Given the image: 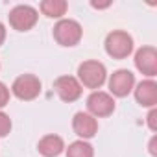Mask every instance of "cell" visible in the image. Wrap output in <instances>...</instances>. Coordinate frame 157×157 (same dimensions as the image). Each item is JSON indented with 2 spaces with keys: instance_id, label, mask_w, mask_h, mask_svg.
<instances>
[{
  "instance_id": "30bf717a",
  "label": "cell",
  "mask_w": 157,
  "mask_h": 157,
  "mask_svg": "<svg viewBox=\"0 0 157 157\" xmlns=\"http://www.w3.org/2000/svg\"><path fill=\"white\" fill-rule=\"evenodd\" d=\"M72 129L78 137H82V140L85 139H93L98 133V120L94 117H91L89 113H76L72 118Z\"/></svg>"
},
{
  "instance_id": "277c9868",
  "label": "cell",
  "mask_w": 157,
  "mask_h": 157,
  "mask_svg": "<svg viewBox=\"0 0 157 157\" xmlns=\"http://www.w3.org/2000/svg\"><path fill=\"white\" fill-rule=\"evenodd\" d=\"M41 89H43L41 80L37 76H33V74H22V76L15 78V82L11 85V93L22 102L35 100L41 94Z\"/></svg>"
},
{
  "instance_id": "e0dca14e",
  "label": "cell",
  "mask_w": 157,
  "mask_h": 157,
  "mask_svg": "<svg viewBox=\"0 0 157 157\" xmlns=\"http://www.w3.org/2000/svg\"><path fill=\"white\" fill-rule=\"evenodd\" d=\"M148 128L155 133L157 131V109L151 107V111L148 113Z\"/></svg>"
},
{
  "instance_id": "ac0fdd59",
  "label": "cell",
  "mask_w": 157,
  "mask_h": 157,
  "mask_svg": "<svg viewBox=\"0 0 157 157\" xmlns=\"http://www.w3.org/2000/svg\"><path fill=\"white\" fill-rule=\"evenodd\" d=\"M150 153L153 157H157V135H153L151 140H150Z\"/></svg>"
},
{
  "instance_id": "3957f363",
  "label": "cell",
  "mask_w": 157,
  "mask_h": 157,
  "mask_svg": "<svg viewBox=\"0 0 157 157\" xmlns=\"http://www.w3.org/2000/svg\"><path fill=\"white\" fill-rule=\"evenodd\" d=\"M82 35H83L82 24L72 19H61L54 26V39L61 46H76L82 41Z\"/></svg>"
},
{
  "instance_id": "5bb4252c",
  "label": "cell",
  "mask_w": 157,
  "mask_h": 157,
  "mask_svg": "<svg viewBox=\"0 0 157 157\" xmlns=\"http://www.w3.org/2000/svg\"><path fill=\"white\" fill-rule=\"evenodd\" d=\"M67 157H94V148L87 140H74L67 148Z\"/></svg>"
},
{
  "instance_id": "7c38bea8",
  "label": "cell",
  "mask_w": 157,
  "mask_h": 157,
  "mask_svg": "<svg viewBox=\"0 0 157 157\" xmlns=\"http://www.w3.org/2000/svg\"><path fill=\"white\" fill-rule=\"evenodd\" d=\"M37 150L43 157H57L65 151V140L59 137V135H44L39 144H37Z\"/></svg>"
},
{
  "instance_id": "9c48e42d",
  "label": "cell",
  "mask_w": 157,
  "mask_h": 157,
  "mask_svg": "<svg viewBox=\"0 0 157 157\" xmlns=\"http://www.w3.org/2000/svg\"><path fill=\"white\" fill-rule=\"evenodd\" d=\"M135 67L148 78L157 74V50L153 46H142L135 52Z\"/></svg>"
},
{
  "instance_id": "7a4b0ae2",
  "label": "cell",
  "mask_w": 157,
  "mask_h": 157,
  "mask_svg": "<svg viewBox=\"0 0 157 157\" xmlns=\"http://www.w3.org/2000/svg\"><path fill=\"white\" fill-rule=\"evenodd\" d=\"M105 52L113 59H126L133 52V37L128 32L115 30L105 37Z\"/></svg>"
},
{
  "instance_id": "2e32d148",
  "label": "cell",
  "mask_w": 157,
  "mask_h": 157,
  "mask_svg": "<svg viewBox=\"0 0 157 157\" xmlns=\"http://www.w3.org/2000/svg\"><path fill=\"white\" fill-rule=\"evenodd\" d=\"M8 102H10V89L6 87V83L0 82V109L6 107Z\"/></svg>"
},
{
  "instance_id": "5b68a950",
  "label": "cell",
  "mask_w": 157,
  "mask_h": 157,
  "mask_svg": "<svg viewBox=\"0 0 157 157\" xmlns=\"http://www.w3.org/2000/svg\"><path fill=\"white\" fill-rule=\"evenodd\" d=\"M37 19H39L37 10L32 8V6H28V4L15 6L10 11V24L17 32H28V30H32L37 24Z\"/></svg>"
},
{
  "instance_id": "d6986e66",
  "label": "cell",
  "mask_w": 157,
  "mask_h": 157,
  "mask_svg": "<svg viewBox=\"0 0 157 157\" xmlns=\"http://www.w3.org/2000/svg\"><path fill=\"white\" fill-rule=\"evenodd\" d=\"M4 41H6V26L0 22V46L4 44Z\"/></svg>"
},
{
  "instance_id": "52a82bcc",
  "label": "cell",
  "mask_w": 157,
  "mask_h": 157,
  "mask_svg": "<svg viewBox=\"0 0 157 157\" xmlns=\"http://www.w3.org/2000/svg\"><path fill=\"white\" fill-rule=\"evenodd\" d=\"M135 89V76L131 70L126 68H118L111 74L109 78V91L113 96L118 98H126L131 91Z\"/></svg>"
},
{
  "instance_id": "4fadbf2b",
  "label": "cell",
  "mask_w": 157,
  "mask_h": 157,
  "mask_svg": "<svg viewBox=\"0 0 157 157\" xmlns=\"http://www.w3.org/2000/svg\"><path fill=\"white\" fill-rule=\"evenodd\" d=\"M39 8H41L43 15H46L50 19H61L67 13L68 4L65 2V0H43Z\"/></svg>"
},
{
  "instance_id": "6da1fadb",
  "label": "cell",
  "mask_w": 157,
  "mask_h": 157,
  "mask_svg": "<svg viewBox=\"0 0 157 157\" xmlns=\"http://www.w3.org/2000/svg\"><path fill=\"white\" fill-rule=\"evenodd\" d=\"M107 80V70L105 65L94 59L83 61L78 67V82L82 83V87L87 89H100Z\"/></svg>"
},
{
  "instance_id": "ba28073f",
  "label": "cell",
  "mask_w": 157,
  "mask_h": 157,
  "mask_svg": "<svg viewBox=\"0 0 157 157\" xmlns=\"http://www.w3.org/2000/svg\"><path fill=\"white\" fill-rule=\"evenodd\" d=\"M54 89H56L57 96L67 104L76 102L82 96V91H83L82 83L78 82V78H74V76H59V78H56Z\"/></svg>"
},
{
  "instance_id": "8fae6325",
  "label": "cell",
  "mask_w": 157,
  "mask_h": 157,
  "mask_svg": "<svg viewBox=\"0 0 157 157\" xmlns=\"http://www.w3.org/2000/svg\"><path fill=\"white\" fill-rule=\"evenodd\" d=\"M133 91H135V100L142 107H155L157 105V83L153 80L140 82Z\"/></svg>"
},
{
  "instance_id": "9a60e30c",
  "label": "cell",
  "mask_w": 157,
  "mask_h": 157,
  "mask_svg": "<svg viewBox=\"0 0 157 157\" xmlns=\"http://www.w3.org/2000/svg\"><path fill=\"white\" fill-rule=\"evenodd\" d=\"M11 131V118L0 111V137H6Z\"/></svg>"
},
{
  "instance_id": "8992f818",
  "label": "cell",
  "mask_w": 157,
  "mask_h": 157,
  "mask_svg": "<svg viewBox=\"0 0 157 157\" xmlns=\"http://www.w3.org/2000/svg\"><path fill=\"white\" fill-rule=\"evenodd\" d=\"M87 111L91 117L94 118H104L113 115L115 111V98L109 93L104 91H94L89 98H87Z\"/></svg>"
},
{
  "instance_id": "ffe728a7",
  "label": "cell",
  "mask_w": 157,
  "mask_h": 157,
  "mask_svg": "<svg viewBox=\"0 0 157 157\" xmlns=\"http://www.w3.org/2000/svg\"><path fill=\"white\" fill-rule=\"evenodd\" d=\"M91 6H93V8H96V10H104V8H109V6H111V2H105V4H94V2H91Z\"/></svg>"
}]
</instances>
